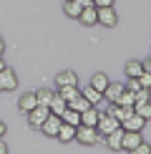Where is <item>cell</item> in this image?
<instances>
[{
	"label": "cell",
	"instance_id": "obj_1",
	"mask_svg": "<svg viewBox=\"0 0 151 154\" xmlns=\"http://www.w3.org/2000/svg\"><path fill=\"white\" fill-rule=\"evenodd\" d=\"M103 134H98L96 126H86V124H78L76 126V142L83 144V146H93V144H101L103 142Z\"/></svg>",
	"mask_w": 151,
	"mask_h": 154
},
{
	"label": "cell",
	"instance_id": "obj_2",
	"mask_svg": "<svg viewBox=\"0 0 151 154\" xmlns=\"http://www.w3.org/2000/svg\"><path fill=\"white\" fill-rule=\"evenodd\" d=\"M118 126H121V121H118L116 116H113V114L108 111V114H98V124H96V129H98V134H111L113 129H118Z\"/></svg>",
	"mask_w": 151,
	"mask_h": 154
},
{
	"label": "cell",
	"instance_id": "obj_3",
	"mask_svg": "<svg viewBox=\"0 0 151 154\" xmlns=\"http://www.w3.org/2000/svg\"><path fill=\"white\" fill-rule=\"evenodd\" d=\"M48 114H50V109H48V106L38 104L35 109H30V111L25 114V116H28V124L33 126V129H40V124H43V121L48 119Z\"/></svg>",
	"mask_w": 151,
	"mask_h": 154
},
{
	"label": "cell",
	"instance_id": "obj_4",
	"mask_svg": "<svg viewBox=\"0 0 151 154\" xmlns=\"http://www.w3.org/2000/svg\"><path fill=\"white\" fill-rule=\"evenodd\" d=\"M15 88H18V76L13 68L5 66L0 71V91H15Z\"/></svg>",
	"mask_w": 151,
	"mask_h": 154
},
{
	"label": "cell",
	"instance_id": "obj_5",
	"mask_svg": "<svg viewBox=\"0 0 151 154\" xmlns=\"http://www.w3.org/2000/svg\"><path fill=\"white\" fill-rule=\"evenodd\" d=\"M61 124H63V119L58 116V114H48V119L40 124V131L46 134V137H53V139H55V134H58Z\"/></svg>",
	"mask_w": 151,
	"mask_h": 154
},
{
	"label": "cell",
	"instance_id": "obj_6",
	"mask_svg": "<svg viewBox=\"0 0 151 154\" xmlns=\"http://www.w3.org/2000/svg\"><path fill=\"white\" fill-rule=\"evenodd\" d=\"M141 142H144L141 131H123V139H121V152H134Z\"/></svg>",
	"mask_w": 151,
	"mask_h": 154
},
{
	"label": "cell",
	"instance_id": "obj_7",
	"mask_svg": "<svg viewBox=\"0 0 151 154\" xmlns=\"http://www.w3.org/2000/svg\"><path fill=\"white\" fill-rule=\"evenodd\" d=\"M98 23L106 25V28H113L118 23V15L113 10V5H106V8H98Z\"/></svg>",
	"mask_w": 151,
	"mask_h": 154
},
{
	"label": "cell",
	"instance_id": "obj_8",
	"mask_svg": "<svg viewBox=\"0 0 151 154\" xmlns=\"http://www.w3.org/2000/svg\"><path fill=\"white\" fill-rule=\"evenodd\" d=\"M144 126H146V119H141L136 111L131 114L129 119H123V121H121V129H123V131H141Z\"/></svg>",
	"mask_w": 151,
	"mask_h": 154
},
{
	"label": "cell",
	"instance_id": "obj_9",
	"mask_svg": "<svg viewBox=\"0 0 151 154\" xmlns=\"http://www.w3.org/2000/svg\"><path fill=\"white\" fill-rule=\"evenodd\" d=\"M38 106V96L35 91H25L20 99H18V109H20V114H28L30 109H35Z\"/></svg>",
	"mask_w": 151,
	"mask_h": 154
},
{
	"label": "cell",
	"instance_id": "obj_10",
	"mask_svg": "<svg viewBox=\"0 0 151 154\" xmlns=\"http://www.w3.org/2000/svg\"><path fill=\"white\" fill-rule=\"evenodd\" d=\"M121 139H123V129L121 126H118V129H113L111 134H106V146H108V149H113V152H121Z\"/></svg>",
	"mask_w": 151,
	"mask_h": 154
},
{
	"label": "cell",
	"instance_id": "obj_11",
	"mask_svg": "<svg viewBox=\"0 0 151 154\" xmlns=\"http://www.w3.org/2000/svg\"><path fill=\"white\" fill-rule=\"evenodd\" d=\"M78 20L83 23V25H96L98 23V8H96V5L83 8V10H81V15H78Z\"/></svg>",
	"mask_w": 151,
	"mask_h": 154
},
{
	"label": "cell",
	"instance_id": "obj_12",
	"mask_svg": "<svg viewBox=\"0 0 151 154\" xmlns=\"http://www.w3.org/2000/svg\"><path fill=\"white\" fill-rule=\"evenodd\" d=\"M121 91H123V83H108L106 86V91H103V101H111V104H116L118 101V96H121Z\"/></svg>",
	"mask_w": 151,
	"mask_h": 154
},
{
	"label": "cell",
	"instance_id": "obj_13",
	"mask_svg": "<svg viewBox=\"0 0 151 154\" xmlns=\"http://www.w3.org/2000/svg\"><path fill=\"white\" fill-rule=\"evenodd\" d=\"M98 109L96 106H88L86 111H81V124H86V126H96L98 124Z\"/></svg>",
	"mask_w": 151,
	"mask_h": 154
},
{
	"label": "cell",
	"instance_id": "obj_14",
	"mask_svg": "<svg viewBox=\"0 0 151 154\" xmlns=\"http://www.w3.org/2000/svg\"><path fill=\"white\" fill-rule=\"evenodd\" d=\"M55 139H58V142H76V126H71V124L63 121L58 134H55Z\"/></svg>",
	"mask_w": 151,
	"mask_h": 154
},
{
	"label": "cell",
	"instance_id": "obj_15",
	"mask_svg": "<svg viewBox=\"0 0 151 154\" xmlns=\"http://www.w3.org/2000/svg\"><path fill=\"white\" fill-rule=\"evenodd\" d=\"M81 96H83V99L88 101V104H93V106H96V104H98V101H103V94H101V91H98V88H93V86H91V83H88V86L83 88V91H81Z\"/></svg>",
	"mask_w": 151,
	"mask_h": 154
},
{
	"label": "cell",
	"instance_id": "obj_16",
	"mask_svg": "<svg viewBox=\"0 0 151 154\" xmlns=\"http://www.w3.org/2000/svg\"><path fill=\"white\" fill-rule=\"evenodd\" d=\"M55 86H78V76L73 71H63L55 76Z\"/></svg>",
	"mask_w": 151,
	"mask_h": 154
},
{
	"label": "cell",
	"instance_id": "obj_17",
	"mask_svg": "<svg viewBox=\"0 0 151 154\" xmlns=\"http://www.w3.org/2000/svg\"><path fill=\"white\" fill-rule=\"evenodd\" d=\"M123 71H126L129 79H138V76L144 73V63H141V61H126Z\"/></svg>",
	"mask_w": 151,
	"mask_h": 154
},
{
	"label": "cell",
	"instance_id": "obj_18",
	"mask_svg": "<svg viewBox=\"0 0 151 154\" xmlns=\"http://www.w3.org/2000/svg\"><path fill=\"white\" fill-rule=\"evenodd\" d=\"M111 114L116 116L118 121H123V119H129L131 114H134V106H123V104H113L111 106Z\"/></svg>",
	"mask_w": 151,
	"mask_h": 154
},
{
	"label": "cell",
	"instance_id": "obj_19",
	"mask_svg": "<svg viewBox=\"0 0 151 154\" xmlns=\"http://www.w3.org/2000/svg\"><path fill=\"white\" fill-rule=\"evenodd\" d=\"M61 119L66 121V124H71V126H78V124H81V111H76V109H71V106H66V111L61 114Z\"/></svg>",
	"mask_w": 151,
	"mask_h": 154
},
{
	"label": "cell",
	"instance_id": "obj_20",
	"mask_svg": "<svg viewBox=\"0 0 151 154\" xmlns=\"http://www.w3.org/2000/svg\"><path fill=\"white\" fill-rule=\"evenodd\" d=\"M81 10H83V8H81L78 0H66V3H63V13H66L68 18H78Z\"/></svg>",
	"mask_w": 151,
	"mask_h": 154
},
{
	"label": "cell",
	"instance_id": "obj_21",
	"mask_svg": "<svg viewBox=\"0 0 151 154\" xmlns=\"http://www.w3.org/2000/svg\"><path fill=\"white\" fill-rule=\"evenodd\" d=\"M61 96V99H66V101H71L76 99V96H81V88L78 86H58V91H55Z\"/></svg>",
	"mask_w": 151,
	"mask_h": 154
},
{
	"label": "cell",
	"instance_id": "obj_22",
	"mask_svg": "<svg viewBox=\"0 0 151 154\" xmlns=\"http://www.w3.org/2000/svg\"><path fill=\"white\" fill-rule=\"evenodd\" d=\"M108 83H111V81H108V76H106V73H93V76H91V86L98 88L101 94L106 91V86H108Z\"/></svg>",
	"mask_w": 151,
	"mask_h": 154
},
{
	"label": "cell",
	"instance_id": "obj_23",
	"mask_svg": "<svg viewBox=\"0 0 151 154\" xmlns=\"http://www.w3.org/2000/svg\"><path fill=\"white\" fill-rule=\"evenodd\" d=\"M134 111H136L141 119L151 121V101H138V104H134Z\"/></svg>",
	"mask_w": 151,
	"mask_h": 154
},
{
	"label": "cell",
	"instance_id": "obj_24",
	"mask_svg": "<svg viewBox=\"0 0 151 154\" xmlns=\"http://www.w3.org/2000/svg\"><path fill=\"white\" fill-rule=\"evenodd\" d=\"M66 106H68V101H66V99H61V96L55 94V96H53V101H50V106H48V109H50V114H58V116H61V114L66 111Z\"/></svg>",
	"mask_w": 151,
	"mask_h": 154
},
{
	"label": "cell",
	"instance_id": "obj_25",
	"mask_svg": "<svg viewBox=\"0 0 151 154\" xmlns=\"http://www.w3.org/2000/svg\"><path fill=\"white\" fill-rule=\"evenodd\" d=\"M35 96H38V104H43V106H50V101H53L55 91H50V88H38V91H35Z\"/></svg>",
	"mask_w": 151,
	"mask_h": 154
},
{
	"label": "cell",
	"instance_id": "obj_26",
	"mask_svg": "<svg viewBox=\"0 0 151 154\" xmlns=\"http://www.w3.org/2000/svg\"><path fill=\"white\" fill-rule=\"evenodd\" d=\"M68 106H71V109H76V111H86V109H88V106H93V104H88L83 96H76V99H71V101H68Z\"/></svg>",
	"mask_w": 151,
	"mask_h": 154
},
{
	"label": "cell",
	"instance_id": "obj_27",
	"mask_svg": "<svg viewBox=\"0 0 151 154\" xmlns=\"http://www.w3.org/2000/svg\"><path fill=\"white\" fill-rule=\"evenodd\" d=\"M151 99V88H138L136 91V104L138 101H149Z\"/></svg>",
	"mask_w": 151,
	"mask_h": 154
},
{
	"label": "cell",
	"instance_id": "obj_28",
	"mask_svg": "<svg viewBox=\"0 0 151 154\" xmlns=\"http://www.w3.org/2000/svg\"><path fill=\"white\" fill-rule=\"evenodd\" d=\"M123 88H129V91H138V88H141V83H138V79H129V81H126L123 83Z\"/></svg>",
	"mask_w": 151,
	"mask_h": 154
},
{
	"label": "cell",
	"instance_id": "obj_29",
	"mask_svg": "<svg viewBox=\"0 0 151 154\" xmlns=\"http://www.w3.org/2000/svg\"><path fill=\"white\" fill-rule=\"evenodd\" d=\"M138 83H141V88H151V73L144 71L141 76H138Z\"/></svg>",
	"mask_w": 151,
	"mask_h": 154
},
{
	"label": "cell",
	"instance_id": "obj_30",
	"mask_svg": "<svg viewBox=\"0 0 151 154\" xmlns=\"http://www.w3.org/2000/svg\"><path fill=\"white\" fill-rule=\"evenodd\" d=\"M134 152H136V154H151V146H149L146 142H141V144H138Z\"/></svg>",
	"mask_w": 151,
	"mask_h": 154
},
{
	"label": "cell",
	"instance_id": "obj_31",
	"mask_svg": "<svg viewBox=\"0 0 151 154\" xmlns=\"http://www.w3.org/2000/svg\"><path fill=\"white\" fill-rule=\"evenodd\" d=\"M113 3H116V0H93L96 8H106V5H113Z\"/></svg>",
	"mask_w": 151,
	"mask_h": 154
},
{
	"label": "cell",
	"instance_id": "obj_32",
	"mask_svg": "<svg viewBox=\"0 0 151 154\" xmlns=\"http://www.w3.org/2000/svg\"><path fill=\"white\" fill-rule=\"evenodd\" d=\"M141 63H144V71H146V73H151V56H149L146 61H141Z\"/></svg>",
	"mask_w": 151,
	"mask_h": 154
},
{
	"label": "cell",
	"instance_id": "obj_33",
	"mask_svg": "<svg viewBox=\"0 0 151 154\" xmlns=\"http://www.w3.org/2000/svg\"><path fill=\"white\" fill-rule=\"evenodd\" d=\"M5 131H8V124H5V121H3V119H0V139H3V137H5Z\"/></svg>",
	"mask_w": 151,
	"mask_h": 154
},
{
	"label": "cell",
	"instance_id": "obj_34",
	"mask_svg": "<svg viewBox=\"0 0 151 154\" xmlns=\"http://www.w3.org/2000/svg\"><path fill=\"white\" fill-rule=\"evenodd\" d=\"M81 3V8H88V5H93V0H78Z\"/></svg>",
	"mask_w": 151,
	"mask_h": 154
},
{
	"label": "cell",
	"instance_id": "obj_35",
	"mask_svg": "<svg viewBox=\"0 0 151 154\" xmlns=\"http://www.w3.org/2000/svg\"><path fill=\"white\" fill-rule=\"evenodd\" d=\"M5 152H8V144H5L3 139H0V154H5Z\"/></svg>",
	"mask_w": 151,
	"mask_h": 154
},
{
	"label": "cell",
	"instance_id": "obj_36",
	"mask_svg": "<svg viewBox=\"0 0 151 154\" xmlns=\"http://www.w3.org/2000/svg\"><path fill=\"white\" fill-rule=\"evenodd\" d=\"M3 53H5V41L0 38V58H3Z\"/></svg>",
	"mask_w": 151,
	"mask_h": 154
},
{
	"label": "cell",
	"instance_id": "obj_37",
	"mask_svg": "<svg viewBox=\"0 0 151 154\" xmlns=\"http://www.w3.org/2000/svg\"><path fill=\"white\" fill-rule=\"evenodd\" d=\"M3 68H5V61H3V58H0V71H3Z\"/></svg>",
	"mask_w": 151,
	"mask_h": 154
}]
</instances>
